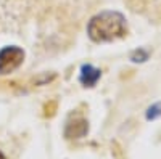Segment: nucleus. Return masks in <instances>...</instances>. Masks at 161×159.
Masks as SVG:
<instances>
[{
  "label": "nucleus",
  "instance_id": "obj_5",
  "mask_svg": "<svg viewBox=\"0 0 161 159\" xmlns=\"http://www.w3.org/2000/svg\"><path fill=\"white\" fill-rule=\"evenodd\" d=\"M158 116H161V104H153L148 108V111H147V119L148 121H153V119H156Z\"/></svg>",
  "mask_w": 161,
  "mask_h": 159
},
{
  "label": "nucleus",
  "instance_id": "obj_4",
  "mask_svg": "<svg viewBox=\"0 0 161 159\" xmlns=\"http://www.w3.org/2000/svg\"><path fill=\"white\" fill-rule=\"evenodd\" d=\"M87 122L84 121V119H74V122H68V125H66V135H68L69 138H80V137H84L87 134Z\"/></svg>",
  "mask_w": 161,
  "mask_h": 159
},
{
  "label": "nucleus",
  "instance_id": "obj_2",
  "mask_svg": "<svg viewBox=\"0 0 161 159\" xmlns=\"http://www.w3.org/2000/svg\"><path fill=\"white\" fill-rule=\"evenodd\" d=\"M24 60V51L19 47H3L0 50V74H10L18 69Z\"/></svg>",
  "mask_w": 161,
  "mask_h": 159
},
{
  "label": "nucleus",
  "instance_id": "obj_7",
  "mask_svg": "<svg viewBox=\"0 0 161 159\" xmlns=\"http://www.w3.org/2000/svg\"><path fill=\"white\" fill-rule=\"evenodd\" d=\"M0 159H5V156H3L2 153H0Z\"/></svg>",
  "mask_w": 161,
  "mask_h": 159
},
{
  "label": "nucleus",
  "instance_id": "obj_1",
  "mask_svg": "<svg viewBox=\"0 0 161 159\" xmlns=\"http://www.w3.org/2000/svg\"><path fill=\"white\" fill-rule=\"evenodd\" d=\"M127 31L126 18L119 11H102L87 26V34L93 42H111L123 37Z\"/></svg>",
  "mask_w": 161,
  "mask_h": 159
},
{
  "label": "nucleus",
  "instance_id": "obj_3",
  "mask_svg": "<svg viewBox=\"0 0 161 159\" xmlns=\"http://www.w3.org/2000/svg\"><path fill=\"white\" fill-rule=\"evenodd\" d=\"M100 69L93 68L92 64H84L82 68H80V82H82L86 87H93L97 84V81L100 79Z\"/></svg>",
  "mask_w": 161,
  "mask_h": 159
},
{
  "label": "nucleus",
  "instance_id": "obj_6",
  "mask_svg": "<svg viewBox=\"0 0 161 159\" xmlns=\"http://www.w3.org/2000/svg\"><path fill=\"white\" fill-rule=\"evenodd\" d=\"M147 58H148V51H145V50H137L136 53L132 55V61H145Z\"/></svg>",
  "mask_w": 161,
  "mask_h": 159
}]
</instances>
